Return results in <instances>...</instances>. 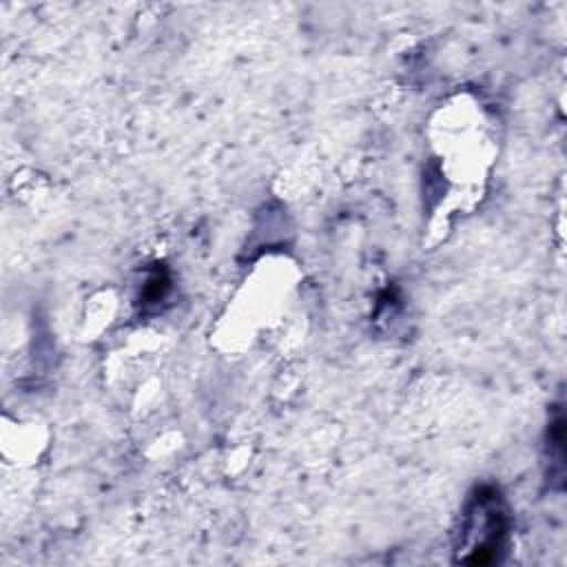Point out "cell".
<instances>
[{
  "mask_svg": "<svg viewBox=\"0 0 567 567\" xmlns=\"http://www.w3.org/2000/svg\"><path fill=\"white\" fill-rule=\"evenodd\" d=\"M465 532H478V540L472 545L474 556H470V563L496 560V554L503 547L507 534V516L496 489L481 487L476 492L474 505L467 514Z\"/></svg>",
  "mask_w": 567,
  "mask_h": 567,
  "instance_id": "obj_1",
  "label": "cell"
}]
</instances>
